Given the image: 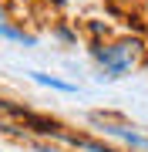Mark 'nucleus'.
I'll return each mask as SVG.
<instances>
[{"instance_id":"obj_1","label":"nucleus","mask_w":148,"mask_h":152,"mask_svg":"<svg viewBox=\"0 0 148 152\" xmlns=\"http://www.w3.org/2000/svg\"><path fill=\"white\" fill-rule=\"evenodd\" d=\"M30 78L37 85H47V88H57V91H67V95H74L77 88L71 85V81H61V78H51V75H44V71H30Z\"/></svg>"}]
</instances>
